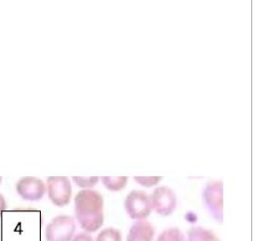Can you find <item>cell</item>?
Listing matches in <instances>:
<instances>
[{"instance_id":"cell-7","label":"cell","mask_w":254,"mask_h":241,"mask_svg":"<svg viewBox=\"0 0 254 241\" xmlns=\"http://www.w3.org/2000/svg\"><path fill=\"white\" fill-rule=\"evenodd\" d=\"M16 190L21 198L25 200L38 201L44 197L47 187L41 179L25 177L17 182Z\"/></svg>"},{"instance_id":"cell-10","label":"cell","mask_w":254,"mask_h":241,"mask_svg":"<svg viewBox=\"0 0 254 241\" xmlns=\"http://www.w3.org/2000/svg\"><path fill=\"white\" fill-rule=\"evenodd\" d=\"M101 181L111 191L122 190L127 184V177H102Z\"/></svg>"},{"instance_id":"cell-6","label":"cell","mask_w":254,"mask_h":241,"mask_svg":"<svg viewBox=\"0 0 254 241\" xmlns=\"http://www.w3.org/2000/svg\"><path fill=\"white\" fill-rule=\"evenodd\" d=\"M149 198L152 209L160 215L169 216L177 208L176 193L168 186L157 187Z\"/></svg>"},{"instance_id":"cell-9","label":"cell","mask_w":254,"mask_h":241,"mask_svg":"<svg viewBox=\"0 0 254 241\" xmlns=\"http://www.w3.org/2000/svg\"><path fill=\"white\" fill-rule=\"evenodd\" d=\"M188 241H220L212 230L203 227H192L188 232Z\"/></svg>"},{"instance_id":"cell-15","label":"cell","mask_w":254,"mask_h":241,"mask_svg":"<svg viewBox=\"0 0 254 241\" xmlns=\"http://www.w3.org/2000/svg\"><path fill=\"white\" fill-rule=\"evenodd\" d=\"M71 241H94L93 238L87 233H80L74 237Z\"/></svg>"},{"instance_id":"cell-8","label":"cell","mask_w":254,"mask_h":241,"mask_svg":"<svg viewBox=\"0 0 254 241\" xmlns=\"http://www.w3.org/2000/svg\"><path fill=\"white\" fill-rule=\"evenodd\" d=\"M155 234L153 226L147 221H137L130 228L127 241H152Z\"/></svg>"},{"instance_id":"cell-4","label":"cell","mask_w":254,"mask_h":241,"mask_svg":"<svg viewBox=\"0 0 254 241\" xmlns=\"http://www.w3.org/2000/svg\"><path fill=\"white\" fill-rule=\"evenodd\" d=\"M125 208L130 218L139 221L147 218L152 210L150 198L143 190L130 192L125 200Z\"/></svg>"},{"instance_id":"cell-11","label":"cell","mask_w":254,"mask_h":241,"mask_svg":"<svg viewBox=\"0 0 254 241\" xmlns=\"http://www.w3.org/2000/svg\"><path fill=\"white\" fill-rule=\"evenodd\" d=\"M156 241H186L182 231L177 227L164 230Z\"/></svg>"},{"instance_id":"cell-1","label":"cell","mask_w":254,"mask_h":241,"mask_svg":"<svg viewBox=\"0 0 254 241\" xmlns=\"http://www.w3.org/2000/svg\"><path fill=\"white\" fill-rule=\"evenodd\" d=\"M103 197L93 189H84L77 193L74 198V213L82 229L87 233H94L102 227Z\"/></svg>"},{"instance_id":"cell-3","label":"cell","mask_w":254,"mask_h":241,"mask_svg":"<svg viewBox=\"0 0 254 241\" xmlns=\"http://www.w3.org/2000/svg\"><path fill=\"white\" fill-rule=\"evenodd\" d=\"M75 221L69 215H59L53 218L46 229L48 241H71L75 233Z\"/></svg>"},{"instance_id":"cell-16","label":"cell","mask_w":254,"mask_h":241,"mask_svg":"<svg viewBox=\"0 0 254 241\" xmlns=\"http://www.w3.org/2000/svg\"><path fill=\"white\" fill-rule=\"evenodd\" d=\"M6 209H7L6 200H5V198L0 194V216L6 211Z\"/></svg>"},{"instance_id":"cell-2","label":"cell","mask_w":254,"mask_h":241,"mask_svg":"<svg viewBox=\"0 0 254 241\" xmlns=\"http://www.w3.org/2000/svg\"><path fill=\"white\" fill-rule=\"evenodd\" d=\"M223 190V182L219 180H212L206 184L202 193V198L206 209L208 210L212 218L218 223H222L224 218Z\"/></svg>"},{"instance_id":"cell-14","label":"cell","mask_w":254,"mask_h":241,"mask_svg":"<svg viewBox=\"0 0 254 241\" xmlns=\"http://www.w3.org/2000/svg\"><path fill=\"white\" fill-rule=\"evenodd\" d=\"M134 179L145 187H151L162 180V177H134Z\"/></svg>"},{"instance_id":"cell-13","label":"cell","mask_w":254,"mask_h":241,"mask_svg":"<svg viewBox=\"0 0 254 241\" xmlns=\"http://www.w3.org/2000/svg\"><path fill=\"white\" fill-rule=\"evenodd\" d=\"M73 181L75 182V184H77L78 186L83 187V188H89L94 186L95 184H98L99 182V177H72Z\"/></svg>"},{"instance_id":"cell-12","label":"cell","mask_w":254,"mask_h":241,"mask_svg":"<svg viewBox=\"0 0 254 241\" xmlns=\"http://www.w3.org/2000/svg\"><path fill=\"white\" fill-rule=\"evenodd\" d=\"M96 241H122V234L118 229L106 228L99 233Z\"/></svg>"},{"instance_id":"cell-17","label":"cell","mask_w":254,"mask_h":241,"mask_svg":"<svg viewBox=\"0 0 254 241\" xmlns=\"http://www.w3.org/2000/svg\"><path fill=\"white\" fill-rule=\"evenodd\" d=\"M1 181H2V178L0 177V183H1Z\"/></svg>"},{"instance_id":"cell-5","label":"cell","mask_w":254,"mask_h":241,"mask_svg":"<svg viewBox=\"0 0 254 241\" xmlns=\"http://www.w3.org/2000/svg\"><path fill=\"white\" fill-rule=\"evenodd\" d=\"M49 198L59 207L69 204L71 197V184L67 177H50L48 178Z\"/></svg>"}]
</instances>
